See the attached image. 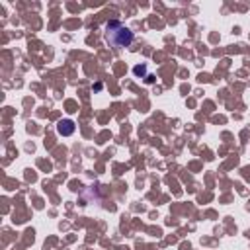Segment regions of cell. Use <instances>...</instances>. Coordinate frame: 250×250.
Segmentation results:
<instances>
[{
  "mask_svg": "<svg viewBox=\"0 0 250 250\" xmlns=\"http://www.w3.org/2000/svg\"><path fill=\"white\" fill-rule=\"evenodd\" d=\"M105 39L115 49L129 47L133 43V31L129 27H125L121 21H109L105 25Z\"/></svg>",
  "mask_w": 250,
  "mask_h": 250,
  "instance_id": "cell-1",
  "label": "cell"
},
{
  "mask_svg": "<svg viewBox=\"0 0 250 250\" xmlns=\"http://www.w3.org/2000/svg\"><path fill=\"white\" fill-rule=\"evenodd\" d=\"M57 131H59L61 135H70V133L74 131V123H72V121H61L59 127H57Z\"/></svg>",
  "mask_w": 250,
  "mask_h": 250,
  "instance_id": "cell-2",
  "label": "cell"
}]
</instances>
